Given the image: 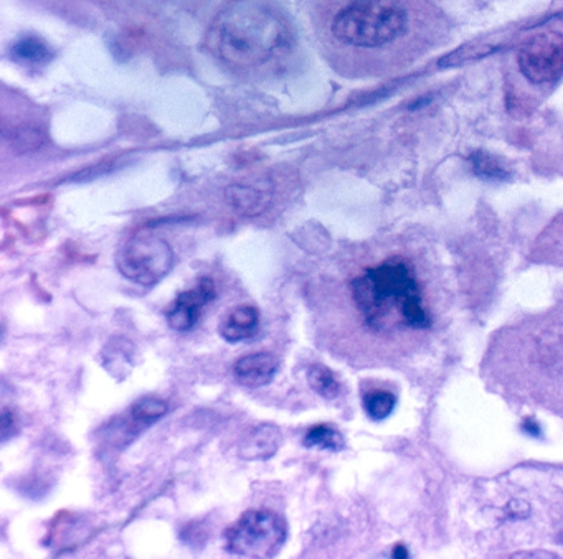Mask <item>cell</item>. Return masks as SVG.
I'll use <instances>...</instances> for the list:
<instances>
[{"mask_svg":"<svg viewBox=\"0 0 563 559\" xmlns=\"http://www.w3.org/2000/svg\"><path fill=\"white\" fill-rule=\"evenodd\" d=\"M352 299L365 324L375 332L429 331L432 313L415 267L407 258L391 257L367 267L351 283Z\"/></svg>","mask_w":563,"mask_h":559,"instance_id":"cell-1","label":"cell"},{"mask_svg":"<svg viewBox=\"0 0 563 559\" xmlns=\"http://www.w3.org/2000/svg\"><path fill=\"white\" fill-rule=\"evenodd\" d=\"M290 22L263 0H239L216 15L207 47L236 68H257L290 50Z\"/></svg>","mask_w":563,"mask_h":559,"instance_id":"cell-2","label":"cell"},{"mask_svg":"<svg viewBox=\"0 0 563 559\" xmlns=\"http://www.w3.org/2000/svg\"><path fill=\"white\" fill-rule=\"evenodd\" d=\"M409 27V12L397 0H351L332 17L331 34L345 47L374 50L400 40Z\"/></svg>","mask_w":563,"mask_h":559,"instance_id":"cell-3","label":"cell"},{"mask_svg":"<svg viewBox=\"0 0 563 559\" xmlns=\"http://www.w3.org/2000/svg\"><path fill=\"white\" fill-rule=\"evenodd\" d=\"M288 539V525L280 513L250 510L230 526L225 535L226 551L248 559L274 558Z\"/></svg>","mask_w":563,"mask_h":559,"instance_id":"cell-4","label":"cell"},{"mask_svg":"<svg viewBox=\"0 0 563 559\" xmlns=\"http://www.w3.org/2000/svg\"><path fill=\"white\" fill-rule=\"evenodd\" d=\"M116 266L126 280L141 286H154L173 271L174 251L166 239L139 233L122 245Z\"/></svg>","mask_w":563,"mask_h":559,"instance_id":"cell-5","label":"cell"},{"mask_svg":"<svg viewBox=\"0 0 563 559\" xmlns=\"http://www.w3.org/2000/svg\"><path fill=\"white\" fill-rule=\"evenodd\" d=\"M520 73L532 85H550L563 74V34L543 32L524 41L517 53Z\"/></svg>","mask_w":563,"mask_h":559,"instance_id":"cell-6","label":"cell"},{"mask_svg":"<svg viewBox=\"0 0 563 559\" xmlns=\"http://www.w3.org/2000/svg\"><path fill=\"white\" fill-rule=\"evenodd\" d=\"M215 283L210 277H202L192 289L184 290L173 302L167 312V324L173 331L189 332L196 328L203 309L215 299Z\"/></svg>","mask_w":563,"mask_h":559,"instance_id":"cell-7","label":"cell"},{"mask_svg":"<svg viewBox=\"0 0 563 559\" xmlns=\"http://www.w3.org/2000/svg\"><path fill=\"white\" fill-rule=\"evenodd\" d=\"M280 371V360L270 352L245 355L233 367L236 383L245 388H261L270 384Z\"/></svg>","mask_w":563,"mask_h":559,"instance_id":"cell-8","label":"cell"},{"mask_svg":"<svg viewBox=\"0 0 563 559\" xmlns=\"http://www.w3.org/2000/svg\"><path fill=\"white\" fill-rule=\"evenodd\" d=\"M283 436L274 425H260L251 429L238 444V455L244 461H268L280 451Z\"/></svg>","mask_w":563,"mask_h":559,"instance_id":"cell-9","label":"cell"},{"mask_svg":"<svg viewBox=\"0 0 563 559\" xmlns=\"http://www.w3.org/2000/svg\"><path fill=\"white\" fill-rule=\"evenodd\" d=\"M260 329V312L255 306H239L230 310L220 324V335L228 344L248 341Z\"/></svg>","mask_w":563,"mask_h":559,"instance_id":"cell-10","label":"cell"},{"mask_svg":"<svg viewBox=\"0 0 563 559\" xmlns=\"http://www.w3.org/2000/svg\"><path fill=\"white\" fill-rule=\"evenodd\" d=\"M226 197H228L230 205H233L236 212L245 213V215H258L263 212L268 202V195H265V192L248 186L230 187Z\"/></svg>","mask_w":563,"mask_h":559,"instance_id":"cell-11","label":"cell"},{"mask_svg":"<svg viewBox=\"0 0 563 559\" xmlns=\"http://www.w3.org/2000/svg\"><path fill=\"white\" fill-rule=\"evenodd\" d=\"M469 166L476 176L484 180H494V182H504L509 179V170L506 169L500 158L486 151H474L469 155Z\"/></svg>","mask_w":563,"mask_h":559,"instance_id":"cell-12","label":"cell"},{"mask_svg":"<svg viewBox=\"0 0 563 559\" xmlns=\"http://www.w3.org/2000/svg\"><path fill=\"white\" fill-rule=\"evenodd\" d=\"M306 378L310 390L325 397V400H335L341 393V383L336 378L335 371L326 365H310L307 368Z\"/></svg>","mask_w":563,"mask_h":559,"instance_id":"cell-13","label":"cell"},{"mask_svg":"<svg viewBox=\"0 0 563 559\" xmlns=\"http://www.w3.org/2000/svg\"><path fill=\"white\" fill-rule=\"evenodd\" d=\"M167 413H169V405L161 397L155 396L141 397L129 408V416L138 426L154 425L159 419H163Z\"/></svg>","mask_w":563,"mask_h":559,"instance_id":"cell-14","label":"cell"},{"mask_svg":"<svg viewBox=\"0 0 563 559\" xmlns=\"http://www.w3.org/2000/svg\"><path fill=\"white\" fill-rule=\"evenodd\" d=\"M304 445L313 449H325V451H342L345 448L344 436L338 429L328 425H316L309 428L304 436Z\"/></svg>","mask_w":563,"mask_h":559,"instance_id":"cell-15","label":"cell"},{"mask_svg":"<svg viewBox=\"0 0 563 559\" xmlns=\"http://www.w3.org/2000/svg\"><path fill=\"white\" fill-rule=\"evenodd\" d=\"M129 342H126L125 338H116V344H109L108 347H105L106 355L105 357V368L113 374V377L118 378V380H122V371L126 374L131 371L132 360H131V350L129 348Z\"/></svg>","mask_w":563,"mask_h":559,"instance_id":"cell-16","label":"cell"},{"mask_svg":"<svg viewBox=\"0 0 563 559\" xmlns=\"http://www.w3.org/2000/svg\"><path fill=\"white\" fill-rule=\"evenodd\" d=\"M397 397L387 390L368 391L364 396V409L368 418L374 421H384L394 413Z\"/></svg>","mask_w":563,"mask_h":559,"instance_id":"cell-17","label":"cell"},{"mask_svg":"<svg viewBox=\"0 0 563 559\" xmlns=\"http://www.w3.org/2000/svg\"><path fill=\"white\" fill-rule=\"evenodd\" d=\"M15 60L22 63L40 64L50 60L51 53L47 45L37 37H25L12 47Z\"/></svg>","mask_w":563,"mask_h":559,"instance_id":"cell-18","label":"cell"},{"mask_svg":"<svg viewBox=\"0 0 563 559\" xmlns=\"http://www.w3.org/2000/svg\"><path fill=\"white\" fill-rule=\"evenodd\" d=\"M12 145L21 151H37L44 144V134L34 128H22L12 131Z\"/></svg>","mask_w":563,"mask_h":559,"instance_id":"cell-19","label":"cell"},{"mask_svg":"<svg viewBox=\"0 0 563 559\" xmlns=\"http://www.w3.org/2000/svg\"><path fill=\"white\" fill-rule=\"evenodd\" d=\"M0 425H2V441L8 442V439L17 432V419H15V415L11 409H4Z\"/></svg>","mask_w":563,"mask_h":559,"instance_id":"cell-20","label":"cell"},{"mask_svg":"<svg viewBox=\"0 0 563 559\" xmlns=\"http://www.w3.org/2000/svg\"><path fill=\"white\" fill-rule=\"evenodd\" d=\"M394 558H409V551H407L406 546L401 545V543L400 545L395 546Z\"/></svg>","mask_w":563,"mask_h":559,"instance_id":"cell-21","label":"cell"},{"mask_svg":"<svg viewBox=\"0 0 563 559\" xmlns=\"http://www.w3.org/2000/svg\"><path fill=\"white\" fill-rule=\"evenodd\" d=\"M524 429H526V431L532 436L539 435L540 432L539 426H537L533 421H526V425H524Z\"/></svg>","mask_w":563,"mask_h":559,"instance_id":"cell-22","label":"cell"}]
</instances>
